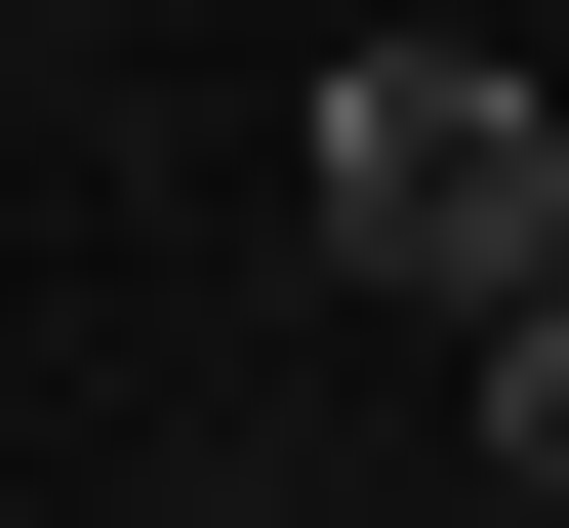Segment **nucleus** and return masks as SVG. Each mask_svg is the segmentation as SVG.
<instances>
[{"label": "nucleus", "instance_id": "1", "mask_svg": "<svg viewBox=\"0 0 569 528\" xmlns=\"http://www.w3.org/2000/svg\"><path fill=\"white\" fill-rule=\"evenodd\" d=\"M284 203H326V245H367V285H448V326H488V285L569 245V122H529V41H367V82H326V163H284Z\"/></svg>", "mask_w": 569, "mask_h": 528}, {"label": "nucleus", "instance_id": "2", "mask_svg": "<svg viewBox=\"0 0 569 528\" xmlns=\"http://www.w3.org/2000/svg\"><path fill=\"white\" fill-rule=\"evenodd\" d=\"M488 488H529V528H569V245H529V285H488Z\"/></svg>", "mask_w": 569, "mask_h": 528}]
</instances>
